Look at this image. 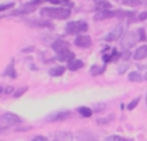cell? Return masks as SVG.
I'll return each instance as SVG.
<instances>
[{
    "instance_id": "obj_5",
    "label": "cell",
    "mask_w": 147,
    "mask_h": 141,
    "mask_svg": "<svg viewBox=\"0 0 147 141\" xmlns=\"http://www.w3.org/2000/svg\"><path fill=\"white\" fill-rule=\"evenodd\" d=\"M52 48H53L58 54H62V53H66V52H70V45H69V43H67V41H65V40H61V39H58V40L54 41V43L52 44Z\"/></svg>"
},
{
    "instance_id": "obj_3",
    "label": "cell",
    "mask_w": 147,
    "mask_h": 141,
    "mask_svg": "<svg viewBox=\"0 0 147 141\" xmlns=\"http://www.w3.org/2000/svg\"><path fill=\"white\" fill-rule=\"evenodd\" d=\"M88 30V25L84 21H75V22H70L66 25V33L72 35V34L84 33Z\"/></svg>"
},
{
    "instance_id": "obj_19",
    "label": "cell",
    "mask_w": 147,
    "mask_h": 141,
    "mask_svg": "<svg viewBox=\"0 0 147 141\" xmlns=\"http://www.w3.org/2000/svg\"><path fill=\"white\" fill-rule=\"evenodd\" d=\"M138 102H140V98H136V100H133L132 102L128 105V109H129V110H133V109L136 108V105H137Z\"/></svg>"
},
{
    "instance_id": "obj_11",
    "label": "cell",
    "mask_w": 147,
    "mask_h": 141,
    "mask_svg": "<svg viewBox=\"0 0 147 141\" xmlns=\"http://www.w3.org/2000/svg\"><path fill=\"white\" fill-rule=\"evenodd\" d=\"M80 67H83V62L80 60H71L69 62V70H71V71H76Z\"/></svg>"
},
{
    "instance_id": "obj_14",
    "label": "cell",
    "mask_w": 147,
    "mask_h": 141,
    "mask_svg": "<svg viewBox=\"0 0 147 141\" xmlns=\"http://www.w3.org/2000/svg\"><path fill=\"white\" fill-rule=\"evenodd\" d=\"M128 79H129L130 82H142V80H143V77L140 74V73L133 71V73H130V74L128 75Z\"/></svg>"
},
{
    "instance_id": "obj_7",
    "label": "cell",
    "mask_w": 147,
    "mask_h": 141,
    "mask_svg": "<svg viewBox=\"0 0 147 141\" xmlns=\"http://www.w3.org/2000/svg\"><path fill=\"white\" fill-rule=\"evenodd\" d=\"M69 117H71V113H70V111H58V113H53V114H51V115H48L47 121L48 122L63 121V119H67Z\"/></svg>"
},
{
    "instance_id": "obj_24",
    "label": "cell",
    "mask_w": 147,
    "mask_h": 141,
    "mask_svg": "<svg viewBox=\"0 0 147 141\" xmlns=\"http://www.w3.org/2000/svg\"><path fill=\"white\" fill-rule=\"evenodd\" d=\"M23 92H26V88H22L21 91H17V92H16V97H20V96L22 95Z\"/></svg>"
},
{
    "instance_id": "obj_16",
    "label": "cell",
    "mask_w": 147,
    "mask_h": 141,
    "mask_svg": "<svg viewBox=\"0 0 147 141\" xmlns=\"http://www.w3.org/2000/svg\"><path fill=\"white\" fill-rule=\"evenodd\" d=\"M105 71V66H98V65H93V66L90 67V74L92 75H99L101 73Z\"/></svg>"
},
{
    "instance_id": "obj_8",
    "label": "cell",
    "mask_w": 147,
    "mask_h": 141,
    "mask_svg": "<svg viewBox=\"0 0 147 141\" xmlns=\"http://www.w3.org/2000/svg\"><path fill=\"white\" fill-rule=\"evenodd\" d=\"M121 34H123V26L119 25V26H116L109 35H106L105 39H106L107 41H114V40H116V39H119L120 36H121Z\"/></svg>"
},
{
    "instance_id": "obj_22",
    "label": "cell",
    "mask_w": 147,
    "mask_h": 141,
    "mask_svg": "<svg viewBox=\"0 0 147 141\" xmlns=\"http://www.w3.org/2000/svg\"><path fill=\"white\" fill-rule=\"evenodd\" d=\"M138 31H140V39H141V40H145V39H146V36H145V30H143V28H140Z\"/></svg>"
},
{
    "instance_id": "obj_32",
    "label": "cell",
    "mask_w": 147,
    "mask_h": 141,
    "mask_svg": "<svg viewBox=\"0 0 147 141\" xmlns=\"http://www.w3.org/2000/svg\"><path fill=\"white\" fill-rule=\"evenodd\" d=\"M146 104H147V97H146Z\"/></svg>"
},
{
    "instance_id": "obj_10",
    "label": "cell",
    "mask_w": 147,
    "mask_h": 141,
    "mask_svg": "<svg viewBox=\"0 0 147 141\" xmlns=\"http://www.w3.org/2000/svg\"><path fill=\"white\" fill-rule=\"evenodd\" d=\"M133 57H134L136 60H138V61H140V60L146 58V57H147V47L146 45L140 47V48L134 52V56H133Z\"/></svg>"
},
{
    "instance_id": "obj_23",
    "label": "cell",
    "mask_w": 147,
    "mask_h": 141,
    "mask_svg": "<svg viewBox=\"0 0 147 141\" xmlns=\"http://www.w3.org/2000/svg\"><path fill=\"white\" fill-rule=\"evenodd\" d=\"M138 20H141V21H143V20H147V12H143V13H141V14L138 16Z\"/></svg>"
},
{
    "instance_id": "obj_20",
    "label": "cell",
    "mask_w": 147,
    "mask_h": 141,
    "mask_svg": "<svg viewBox=\"0 0 147 141\" xmlns=\"http://www.w3.org/2000/svg\"><path fill=\"white\" fill-rule=\"evenodd\" d=\"M141 0H127V1L124 3V4H127V5H138V4H141Z\"/></svg>"
},
{
    "instance_id": "obj_12",
    "label": "cell",
    "mask_w": 147,
    "mask_h": 141,
    "mask_svg": "<svg viewBox=\"0 0 147 141\" xmlns=\"http://www.w3.org/2000/svg\"><path fill=\"white\" fill-rule=\"evenodd\" d=\"M63 73H65L63 66H56L49 70V75H51V77H59V75H62Z\"/></svg>"
},
{
    "instance_id": "obj_2",
    "label": "cell",
    "mask_w": 147,
    "mask_h": 141,
    "mask_svg": "<svg viewBox=\"0 0 147 141\" xmlns=\"http://www.w3.org/2000/svg\"><path fill=\"white\" fill-rule=\"evenodd\" d=\"M20 122H21L20 117L13 113H5L0 117V127H1V128H8V127L16 126V124H18Z\"/></svg>"
},
{
    "instance_id": "obj_25",
    "label": "cell",
    "mask_w": 147,
    "mask_h": 141,
    "mask_svg": "<svg viewBox=\"0 0 147 141\" xmlns=\"http://www.w3.org/2000/svg\"><path fill=\"white\" fill-rule=\"evenodd\" d=\"M32 141H47V139L45 137H43V136H36Z\"/></svg>"
},
{
    "instance_id": "obj_13",
    "label": "cell",
    "mask_w": 147,
    "mask_h": 141,
    "mask_svg": "<svg viewBox=\"0 0 147 141\" xmlns=\"http://www.w3.org/2000/svg\"><path fill=\"white\" fill-rule=\"evenodd\" d=\"M78 111L80 113L81 117H84V118H89V117L93 114L92 109H90V108H86V106H80V108L78 109Z\"/></svg>"
},
{
    "instance_id": "obj_30",
    "label": "cell",
    "mask_w": 147,
    "mask_h": 141,
    "mask_svg": "<svg viewBox=\"0 0 147 141\" xmlns=\"http://www.w3.org/2000/svg\"><path fill=\"white\" fill-rule=\"evenodd\" d=\"M1 91H3V88H1V85H0V93H1Z\"/></svg>"
},
{
    "instance_id": "obj_28",
    "label": "cell",
    "mask_w": 147,
    "mask_h": 141,
    "mask_svg": "<svg viewBox=\"0 0 147 141\" xmlns=\"http://www.w3.org/2000/svg\"><path fill=\"white\" fill-rule=\"evenodd\" d=\"M5 92H7V93H9V92H12V88H7V89H5Z\"/></svg>"
},
{
    "instance_id": "obj_18",
    "label": "cell",
    "mask_w": 147,
    "mask_h": 141,
    "mask_svg": "<svg viewBox=\"0 0 147 141\" xmlns=\"http://www.w3.org/2000/svg\"><path fill=\"white\" fill-rule=\"evenodd\" d=\"M105 141H128V140L123 139V137H120V136H110V137H107Z\"/></svg>"
},
{
    "instance_id": "obj_27",
    "label": "cell",
    "mask_w": 147,
    "mask_h": 141,
    "mask_svg": "<svg viewBox=\"0 0 147 141\" xmlns=\"http://www.w3.org/2000/svg\"><path fill=\"white\" fill-rule=\"evenodd\" d=\"M123 58H124V60H128V58H129V52H127V53H124V56H123Z\"/></svg>"
},
{
    "instance_id": "obj_4",
    "label": "cell",
    "mask_w": 147,
    "mask_h": 141,
    "mask_svg": "<svg viewBox=\"0 0 147 141\" xmlns=\"http://www.w3.org/2000/svg\"><path fill=\"white\" fill-rule=\"evenodd\" d=\"M138 39H140L138 35L136 33H133V31H129V33L124 34V36H123V39H121V48L128 51V49L132 48V47L137 43Z\"/></svg>"
},
{
    "instance_id": "obj_6",
    "label": "cell",
    "mask_w": 147,
    "mask_h": 141,
    "mask_svg": "<svg viewBox=\"0 0 147 141\" xmlns=\"http://www.w3.org/2000/svg\"><path fill=\"white\" fill-rule=\"evenodd\" d=\"M75 44L80 48H89L92 45V39L88 35H79L75 39Z\"/></svg>"
},
{
    "instance_id": "obj_17",
    "label": "cell",
    "mask_w": 147,
    "mask_h": 141,
    "mask_svg": "<svg viewBox=\"0 0 147 141\" xmlns=\"http://www.w3.org/2000/svg\"><path fill=\"white\" fill-rule=\"evenodd\" d=\"M10 75L12 78H16V71H14V67H13V61L10 62V65H9V67L7 69V71L4 73V75Z\"/></svg>"
},
{
    "instance_id": "obj_1",
    "label": "cell",
    "mask_w": 147,
    "mask_h": 141,
    "mask_svg": "<svg viewBox=\"0 0 147 141\" xmlns=\"http://www.w3.org/2000/svg\"><path fill=\"white\" fill-rule=\"evenodd\" d=\"M41 14L51 18H56V20H66L67 17H70L71 12H70V9H66V8L47 7L41 9Z\"/></svg>"
},
{
    "instance_id": "obj_9",
    "label": "cell",
    "mask_w": 147,
    "mask_h": 141,
    "mask_svg": "<svg viewBox=\"0 0 147 141\" xmlns=\"http://www.w3.org/2000/svg\"><path fill=\"white\" fill-rule=\"evenodd\" d=\"M117 13H119V12L101 10V12H98L96 16H94V20H96V21H99V20H107V18H111V17H115V16H119Z\"/></svg>"
},
{
    "instance_id": "obj_21",
    "label": "cell",
    "mask_w": 147,
    "mask_h": 141,
    "mask_svg": "<svg viewBox=\"0 0 147 141\" xmlns=\"http://www.w3.org/2000/svg\"><path fill=\"white\" fill-rule=\"evenodd\" d=\"M13 5H14V3H9V4H4V5H1V7H0V12H1V10L8 9V8H12Z\"/></svg>"
},
{
    "instance_id": "obj_26",
    "label": "cell",
    "mask_w": 147,
    "mask_h": 141,
    "mask_svg": "<svg viewBox=\"0 0 147 141\" xmlns=\"http://www.w3.org/2000/svg\"><path fill=\"white\" fill-rule=\"evenodd\" d=\"M31 51H34V47H30V48H25V49H23V52H31Z\"/></svg>"
},
{
    "instance_id": "obj_29",
    "label": "cell",
    "mask_w": 147,
    "mask_h": 141,
    "mask_svg": "<svg viewBox=\"0 0 147 141\" xmlns=\"http://www.w3.org/2000/svg\"><path fill=\"white\" fill-rule=\"evenodd\" d=\"M94 1H96L97 4H101V0H94ZM102 1H106V0H102Z\"/></svg>"
},
{
    "instance_id": "obj_15",
    "label": "cell",
    "mask_w": 147,
    "mask_h": 141,
    "mask_svg": "<svg viewBox=\"0 0 147 141\" xmlns=\"http://www.w3.org/2000/svg\"><path fill=\"white\" fill-rule=\"evenodd\" d=\"M57 58L59 60V61H71V60H74V53L71 51L70 52H66V53H62V54H58V57Z\"/></svg>"
},
{
    "instance_id": "obj_31",
    "label": "cell",
    "mask_w": 147,
    "mask_h": 141,
    "mask_svg": "<svg viewBox=\"0 0 147 141\" xmlns=\"http://www.w3.org/2000/svg\"><path fill=\"white\" fill-rule=\"evenodd\" d=\"M145 78H146V80H147V73H146V77Z\"/></svg>"
}]
</instances>
